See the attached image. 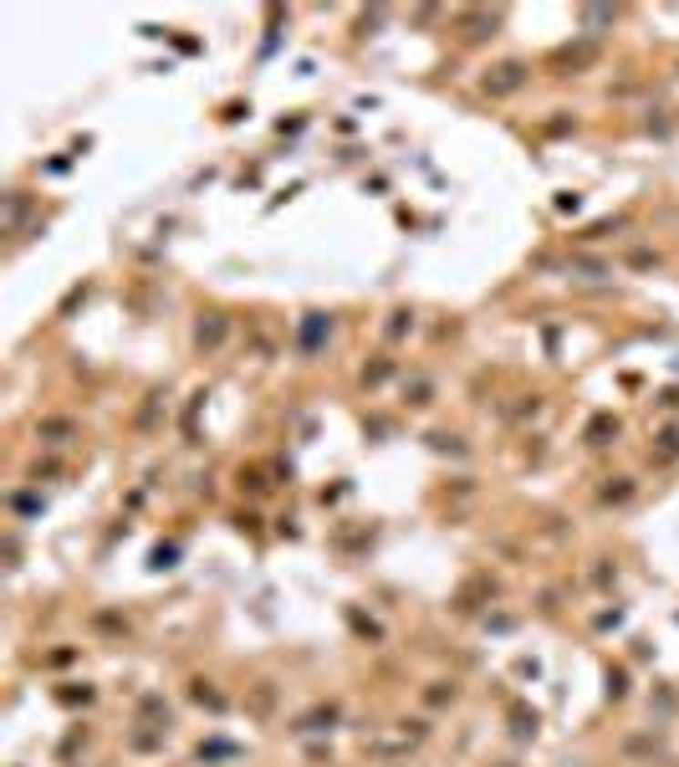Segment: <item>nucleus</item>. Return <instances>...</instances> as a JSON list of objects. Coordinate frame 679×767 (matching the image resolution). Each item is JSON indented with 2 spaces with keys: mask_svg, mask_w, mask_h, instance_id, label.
Wrapping results in <instances>:
<instances>
[]
</instances>
